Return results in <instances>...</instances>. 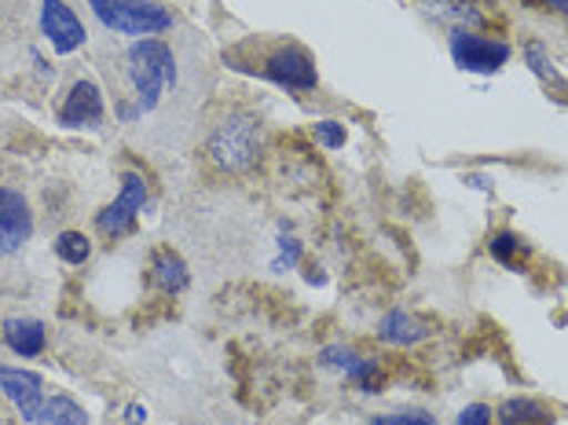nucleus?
I'll use <instances>...</instances> for the list:
<instances>
[{
	"label": "nucleus",
	"mask_w": 568,
	"mask_h": 425,
	"mask_svg": "<svg viewBox=\"0 0 568 425\" xmlns=\"http://www.w3.org/2000/svg\"><path fill=\"white\" fill-rule=\"evenodd\" d=\"M33 239V210L27 194L0 188V257H11Z\"/></svg>",
	"instance_id": "nucleus-8"
},
{
	"label": "nucleus",
	"mask_w": 568,
	"mask_h": 425,
	"mask_svg": "<svg viewBox=\"0 0 568 425\" xmlns=\"http://www.w3.org/2000/svg\"><path fill=\"white\" fill-rule=\"evenodd\" d=\"M525 59H528V67L536 70V74L542 81H554V84H561V74H558V67H554V59L547 52V44L542 41H528L525 44Z\"/></svg>",
	"instance_id": "nucleus-19"
},
{
	"label": "nucleus",
	"mask_w": 568,
	"mask_h": 425,
	"mask_svg": "<svg viewBox=\"0 0 568 425\" xmlns=\"http://www.w3.org/2000/svg\"><path fill=\"white\" fill-rule=\"evenodd\" d=\"M312 136H316L326 151H342L345 148V140H348V132H345V125L342 121H316V129H312Z\"/></svg>",
	"instance_id": "nucleus-21"
},
{
	"label": "nucleus",
	"mask_w": 568,
	"mask_h": 425,
	"mask_svg": "<svg viewBox=\"0 0 568 425\" xmlns=\"http://www.w3.org/2000/svg\"><path fill=\"white\" fill-rule=\"evenodd\" d=\"M33 425H89V418H84V411L78 399H70V396H52V399H44V407H41V415Z\"/></svg>",
	"instance_id": "nucleus-15"
},
{
	"label": "nucleus",
	"mask_w": 568,
	"mask_h": 425,
	"mask_svg": "<svg viewBox=\"0 0 568 425\" xmlns=\"http://www.w3.org/2000/svg\"><path fill=\"white\" fill-rule=\"evenodd\" d=\"M348 382H353L356 388H359V393H378V388H382V371H378V363H374V360H359V367L353 371V374H348Z\"/></svg>",
	"instance_id": "nucleus-22"
},
{
	"label": "nucleus",
	"mask_w": 568,
	"mask_h": 425,
	"mask_svg": "<svg viewBox=\"0 0 568 425\" xmlns=\"http://www.w3.org/2000/svg\"><path fill=\"white\" fill-rule=\"evenodd\" d=\"M106 114L103 89L89 78H78L59 103V125L63 129H95Z\"/></svg>",
	"instance_id": "nucleus-9"
},
{
	"label": "nucleus",
	"mask_w": 568,
	"mask_h": 425,
	"mask_svg": "<svg viewBox=\"0 0 568 425\" xmlns=\"http://www.w3.org/2000/svg\"><path fill=\"white\" fill-rule=\"evenodd\" d=\"M433 11H437L440 19L455 22V30H474L477 33V27L485 22V16H480L474 4H466V0H437Z\"/></svg>",
	"instance_id": "nucleus-17"
},
{
	"label": "nucleus",
	"mask_w": 568,
	"mask_h": 425,
	"mask_svg": "<svg viewBox=\"0 0 568 425\" xmlns=\"http://www.w3.org/2000/svg\"><path fill=\"white\" fill-rule=\"evenodd\" d=\"M367 425H437V422L422 415V411H400V415H374Z\"/></svg>",
	"instance_id": "nucleus-24"
},
{
	"label": "nucleus",
	"mask_w": 568,
	"mask_h": 425,
	"mask_svg": "<svg viewBox=\"0 0 568 425\" xmlns=\"http://www.w3.org/2000/svg\"><path fill=\"white\" fill-rule=\"evenodd\" d=\"M0 342L8 345L11 356L19 360H38L48 348V331L41 320H30V315H11V320L0 323Z\"/></svg>",
	"instance_id": "nucleus-11"
},
{
	"label": "nucleus",
	"mask_w": 568,
	"mask_h": 425,
	"mask_svg": "<svg viewBox=\"0 0 568 425\" xmlns=\"http://www.w3.org/2000/svg\"><path fill=\"white\" fill-rule=\"evenodd\" d=\"M495 422L499 425H550L554 411L531 396H510V399H503L499 411H495Z\"/></svg>",
	"instance_id": "nucleus-14"
},
{
	"label": "nucleus",
	"mask_w": 568,
	"mask_h": 425,
	"mask_svg": "<svg viewBox=\"0 0 568 425\" xmlns=\"http://www.w3.org/2000/svg\"><path fill=\"white\" fill-rule=\"evenodd\" d=\"M297 264H301V242L294 239V235H283L280 239V257H275L272 261V269L275 272H290V269H297Z\"/></svg>",
	"instance_id": "nucleus-23"
},
{
	"label": "nucleus",
	"mask_w": 568,
	"mask_h": 425,
	"mask_svg": "<svg viewBox=\"0 0 568 425\" xmlns=\"http://www.w3.org/2000/svg\"><path fill=\"white\" fill-rule=\"evenodd\" d=\"M488 250L499 264H514L517 257H525V239L514 232H495L488 239Z\"/></svg>",
	"instance_id": "nucleus-18"
},
{
	"label": "nucleus",
	"mask_w": 568,
	"mask_h": 425,
	"mask_svg": "<svg viewBox=\"0 0 568 425\" xmlns=\"http://www.w3.org/2000/svg\"><path fill=\"white\" fill-rule=\"evenodd\" d=\"M151 286L165 297L184 294L191 286V272H187V264L180 261V253L165 250V246L151 253Z\"/></svg>",
	"instance_id": "nucleus-13"
},
{
	"label": "nucleus",
	"mask_w": 568,
	"mask_h": 425,
	"mask_svg": "<svg viewBox=\"0 0 568 425\" xmlns=\"http://www.w3.org/2000/svg\"><path fill=\"white\" fill-rule=\"evenodd\" d=\"M0 393H4L11 404H16L19 418L22 422H38L41 407H44V378L33 371H22V367H4L0 363Z\"/></svg>",
	"instance_id": "nucleus-10"
},
{
	"label": "nucleus",
	"mask_w": 568,
	"mask_h": 425,
	"mask_svg": "<svg viewBox=\"0 0 568 425\" xmlns=\"http://www.w3.org/2000/svg\"><path fill=\"white\" fill-rule=\"evenodd\" d=\"M41 33L52 44L55 55H70L89 41L84 33V22L67 0H41Z\"/></svg>",
	"instance_id": "nucleus-7"
},
{
	"label": "nucleus",
	"mask_w": 568,
	"mask_h": 425,
	"mask_svg": "<svg viewBox=\"0 0 568 425\" xmlns=\"http://www.w3.org/2000/svg\"><path fill=\"white\" fill-rule=\"evenodd\" d=\"M261 151H264L261 121L246 111L227 114L221 125L210 132V140H205V162H210L216 173H232V176L250 173V169L261 162Z\"/></svg>",
	"instance_id": "nucleus-2"
},
{
	"label": "nucleus",
	"mask_w": 568,
	"mask_h": 425,
	"mask_svg": "<svg viewBox=\"0 0 568 425\" xmlns=\"http://www.w3.org/2000/svg\"><path fill=\"white\" fill-rule=\"evenodd\" d=\"M129 95L118 100V121L132 125L162 103V95L176 84V52L162 38H140L125 52Z\"/></svg>",
	"instance_id": "nucleus-1"
},
{
	"label": "nucleus",
	"mask_w": 568,
	"mask_h": 425,
	"mask_svg": "<svg viewBox=\"0 0 568 425\" xmlns=\"http://www.w3.org/2000/svg\"><path fill=\"white\" fill-rule=\"evenodd\" d=\"M92 16L103 30L122 33V38H159L173 30V11L162 0H89Z\"/></svg>",
	"instance_id": "nucleus-3"
},
{
	"label": "nucleus",
	"mask_w": 568,
	"mask_h": 425,
	"mask_svg": "<svg viewBox=\"0 0 568 425\" xmlns=\"http://www.w3.org/2000/svg\"><path fill=\"white\" fill-rule=\"evenodd\" d=\"M143 205H148V180H143L136 169H129V173H122L118 199L95 213V232H100L106 242L129 239L132 232H136Z\"/></svg>",
	"instance_id": "nucleus-4"
},
{
	"label": "nucleus",
	"mask_w": 568,
	"mask_h": 425,
	"mask_svg": "<svg viewBox=\"0 0 568 425\" xmlns=\"http://www.w3.org/2000/svg\"><path fill=\"white\" fill-rule=\"evenodd\" d=\"M261 78L290 92H312L320 84L316 59H312L301 44H275L261 55Z\"/></svg>",
	"instance_id": "nucleus-5"
},
{
	"label": "nucleus",
	"mask_w": 568,
	"mask_h": 425,
	"mask_svg": "<svg viewBox=\"0 0 568 425\" xmlns=\"http://www.w3.org/2000/svg\"><path fill=\"white\" fill-rule=\"evenodd\" d=\"M143 418H148V411H143V407H136V404L125 407V422L129 425H143Z\"/></svg>",
	"instance_id": "nucleus-26"
},
{
	"label": "nucleus",
	"mask_w": 568,
	"mask_h": 425,
	"mask_svg": "<svg viewBox=\"0 0 568 425\" xmlns=\"http://www.w3.org/2000/svg\"><path fill=\"white\" fill-rule=\"evenodd\" d=\"M539 4H547L554 11H561V16H568V0H539Z\"/></svg>",
	"instance_id": "nucleus-27"
},
{
	"label": "nucleus",
	"mask_w": 568,
	"mask_h": 425,
	"mask_svg": "<svg viewBox=\"0 0 568 425\" xmlns=\"http://www.w3.org/2000/svg\"><path fill=\"white\" fill-rule=\"evenodd\" d=\"M455 425H491V407L488 404H469V407L458 411Z\"/></svg>",
	"instance_id": "nucleus-25"
},
{
	"label": "nucleus",
	"mask_w": 568,
	"mask_h": 425,
	"mask_svg": "<svg viewBox=\"0 0 568 425\" xmlns=\"http://www.w3.org/2000/svg\"><path fill=\"white\" fill-rule=\"evenodd\" d=\"M452 59L466 74H499L510 63V44L499 38H480L474 30H452Z\"/></svg>",
	"instance_id": "nucleus-6"
},
{
	"label": "nucleus",
	"mask_w": 568,
	"mask_h": 425,
	"mask_svg": "<svg viewBox=\"0 0 568 425\" xmlns=\"http://www.w3.org/2000/svg\"><path fill=\"white\" fill-rule=\"evenodd\" d=\"M433 331H429V323L426 320H418L415 312H404V308H393V312H385L382 320H378V342L385 345H418V342H426Z\"/></svg>",
	"instance_id": "nucleus-12"
},
{
	"label": "nucleus",
	"mask_w": 568,
	"mask_h": 425,
	"mask_svg": "<svg viewBox=\"0 0 568 425\" xmlns=\"http://www.w3.org/2000/svg\"><path fill=\"white\" fill-rule=\"evenodd\" d=\"M359 360H364V356H359L356 348H348V345H326V348L320 352V363H323V367L342 371L345 378H348V374H353V371L359 367Z\"/></svg>",
	"instance_id": "nucleus-20"
},
{
	"label": "nucleus",
	"mask_w": 568,
	"mask_h": 425,
	"mask_svg": "<svg viewBox=\"0 0 568 425\" xmlns=\"http://www.w3.org/2000/svg\"><path fill=\"white\" fill-rule=\"evenodd\" d=\"M0 425H4V411H0Z\"/></svg>",
	"instance_id": "nucleus-28"
},
{
	"label": "nucleus",
	"mask_w": 568,
	"mask_h": 425,
	"mask_svg": "<svg viewBox=\"0 0 568 425\" xmlns=\"http://www.w3.org/2000/svg\"><path fill=\"white\" fill-rule=\"evenodd\" d=\"M52 246H55V257L70 264V269H81V264L92 257V242L84 232H59Z\"/></svg>",
	"instance_id": "nucleus-16"
}]
</instances>
